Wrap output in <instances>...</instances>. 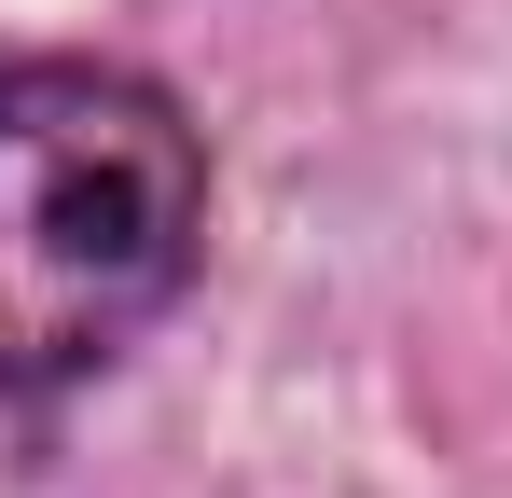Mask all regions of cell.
<instances>
[{
  "instance_id": "obj_1",
  "label": "cell",
  "mask_w": 512,
  "mask_h": 498,
  "mask_svg": "<svg viewBox=\"0 0 512 498\" xmlns=\"http://www.w3.org/2000/svg\"><path fill=\"white\" fill-rule=\"evenodd\" d=\"M208 153L167 83L28 56L0 70V388H70L180 305Z\"/></svg>"
}]
</instances>
